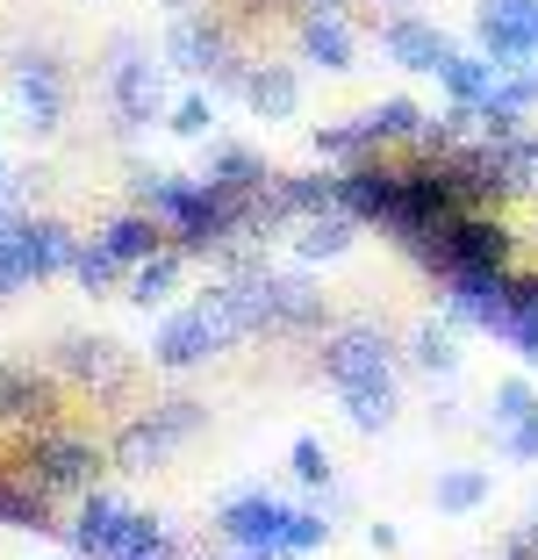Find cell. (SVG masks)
I'll list each match as a JSON object with an SVG mask.
<instances>
[{"instance_id": "cell-38", "label": "cell", "mask_w": 538, "mask_h": 560, "mask_svg": "<svg viewBox=\"0 0 538 560\" xmlns=\"http://www.w3.org/2000/svg\"><path fill=\"white\" fill-rule=\"evenodd\" d=\"M366 546H374V553H395V546H402V532H395V525H366Z\"/></svg>"}, {"instance_id": "cell-30", "label": "cell", "mask_w": 538, "mask_h": 560, "mask_svg": "<svg viewBox=\"0 0 538 560\" xmlns=\"http://www.w3.org/2000/svg\"><path fill=\"white\" fill-rule=\"evenodd\" d=\"M481 108H503V116L531 122L538 116V66H517V72H495V94Z\"/></svg>"}, {"instance_id": "cell-22", "label": "cell", "mask_w": 538, "mask_h": 560, "mask_svg": "<svg viewBox=\"0 0 538 560\" xmlns=\"http://www.w3.org/2000/svg\"><path fill=\"white\" fill-rule=\"evenodd\" d=\"M459 360H467V352H459V324L453 316H424V324L409 330V366H417V374H431V381H445V374H459Z\"/></svg>"}, {"instance_id": "cell-12", "label": "cell", "mask_w": 538, "mask_h": 560, "mask_svg": "<svg viewBox=\"0 0 538 560\" xmlns=\"http://www.w3.org/2000/svg\"><path fill=\"white\" fill-rule=\"evenodd\" d=\"M294 44H302V66H324V72H352V58H359V36L344 22V8H309Z\"/></svg>"}, {"instance_id": "cell-15", "label": "cell", "mask_w": 538, "mask_h": 560, "mask_svg": "<svg viewBox=\"0 0 538 560\" xmlns=\"http://www.w3.org/2000/svg\"><path fill=\"white\" fill-rule=\"evenodd\" d=\"M359 215H344V209H316V215H294V259L302 266H316V259H344V252L359 245Z\"/></svg>"}, {"instance_id": "cell-33", "label": "cell", "mask_w": 538, "mask_h": 560, "mask_svg": "<svg viewBox=\"0 0 538 560\" xmlns=\"http://www.w3.org/2000/svg\"><path fill=\"white\" fill-rule=\"evenodd\" d=\"M489 417H495V431H510V424H524V417H538V388L524 374H503L495 381V396H489Z\"/></svg>"}, {"instance_id": "cell-24", "label": "cell", "mask_w": 538, "mask_h": 560, "mask_svg": "<svg viewBox=\"0 0 538 560\" xmlns=\"http://www.w3.org/2000/svg\"><path fill=\"white\" fill-rule=\"evenodd\" d=\"M438 80H445V94H453V108H481V101L495 94V66L481 50H453L438 66Z\"/></svg>"}, {"instance_id": "cell-25", "label": "cell", "mask_w": 538, "mask_h": 560, "mask_svg": "<svg viewBox=\"0 0 538 560\" xmlns=\"http://www.w3.org/2000/svg\"><path fill=\"white\" fill-rule=\"evenodd\" d=\"M101 245H108L122 266H137V259H151V252H165V223L144 215V209H130V215H115L108 231H101Z\"/></svg>"}, {"instance_id": "cell-44", "label": "cell", "mask_w": 538, "mask_h": 560, "mask_svg": "<svg viewBox=\"0 0 538 560\" xmlns=\"http://www.w3.org/2000/svg\"><path fill=\"white\" fill-rule=\"evenodd\" d=\"M531 525H538V511H531Z\"/></svg>"}, {"instance_id": "cell-42", "label": "cell", "mask_w": 538, "mask_h": 560, "mask_svg": "<svg viewBox=\"0 0 538 560\" xmlns=\"http://www.w3.org/2000/svg\"><path fill=\"white\" fill-rule=\"evenodd\" d=\"M8 223H15V215H8V201H0V231H8Z\"/></svg>"}, {"instance_id": "cell-32", "label": "cell", "mask_w": 538, "mask_h": 560, "mask_svg": "<svg viewBox=\"0 0 538 560\" xmlns=\"http://www.w3.org/2000/svg\"><path fill=\"white\" fill-rule=\"evenodd\" d=\"M366 122H374L381 151H388V144H409V137H417V122H424V108H417L409 94H388V101H374V108H366Z\"/></svg>"}, {"instance_id": "cell-9", "label": "cell", "mask_w": 538, "mask_h": 560, "mask_svg": "<svg viewBox=\"0 0 538 560\" xmlns=\"http://www.w3.org/2000/svg\"><path fill=\"white\" fill-rule=\"evenodd\" d=\"M230 66V44L209 15H173L165 30V72H187V80H215Z\"/></svg>"}, {"instance_id": "cell-37", "label": "cell", "mask_w": 538, "mask_h": 560, "mask_svg": "<svg viewBox=\"0 0 538 560\" xmlns=\"http://www.w3.org/2000/svg\"><path fill=\"white\" fill-rule=\"evenodd\" d=\"M503 453H510L517 467H531V460H538V417H524V424H510V431H503Z\"/></svg>"}, {"instance_id": "cell-13", "label": "cell", "mask_w": 538, "mask_h": 560, "mask_svg": "<svg viewBox=\"0 0 538 560\" xmlns=\"http://www.w3.org/2000/svg\"><path fill=\"white\" fill-rule=\"evenodd\" d=\"M151 360H159L165 374H195V366H209L215 360V338H209V324H201V310L165 316L159 338H151Z\"/></svg>"}, {"instance_id": "cell-16", "label": "cell", "mask_w": 538, "mask_h": 560, "mask_svg": "<svg viewBox=\"0 0 538 560\" xmlns=\"http://www.w3.org/2000/svg\"><path fill=\"white\" fill-rule=\"evenodd\" d=\"M122 517H130V503H115V495H101V489H86V503H80V517H72V553L80 560H108L115 553V539H122Z\"/></svg>"}, {"instance_id": "cell-26", "label": "cell", "mask_w": 538, "mask_h": 560, "mask_svg": "<svg viewBox=\"0 0 538 560\" xmlns=\"http://www.w3.org/2000/svg\"><path fill=\"white\" fill-rule=\"evenodd\" d=\"M50 410V388L30 366H0V424H36Z\"/></svg>"}, {"instance_id": "cell-20", "label": "cell", "mask_w": 538, "mask_h": 560, "mask_svg": "<svg viewBox=\"0 0 538 560\" xmlns=\"http://www.w3.org/2000/svg\"><path fill=\"white\" fill-rule=\"evenodd\" d=\"M245 108L266 122H288L294 108H302V80H294V66H245Z\"/></svg>"}, {"instance_id": "cell-35", "label": "cell", "mask_w": 538, "mask_h": 560, "mask_svg": "<svg viewBox=\"0 0 538 560\" xmlns=\"http://www.w3.org/2000/svg\"><path fill=\"white\" fill-rule=\"evenodd\" d=\"M209 122H215V101L201 94V86H195V94H179V101H165V130H173V137H209Z\"/></svg>"}, {"instance_id": "cell-14", "label": "cell", "mask_w": 538, "mask_h": 560, "mask_svg": "<svg viewBox=\"0 0 538 560\" xmlns=\"http://www.w3.org/2000/svg\"><path fill=\"white\" fill-rule=\"evenodd\" d=\"M338 209L359 215V223H381L395 209V165L388 159H359L338 173Z\"/></svg>"}, {"instance_id": "cell-29", "label": "cell", "mask_w": 538, "mask_h": 560, "mask_svg": "<svg viewBox=\"0 0 538 560\" xmlns=\"http://www.w3.org/2000/svg\"><path fill=\"white\" fill-rule=\"evenodd\" d=\"M66 273L80 280L86 295H108V288H122V273H130V266H122V259H115V252L94 237V245H72V266H66Z\"/></svg>"}, {"instance_id": "cell-10", "label": "cell", "mask_w": 538, "mask_h": 560, "mask_svg": "<svg viewBox=\"0 0 538 560\" xmlns=\"http://www.w3.org/2000/svg\"><path fill=\"white\" fill-rule=\"evenodd\" d=\"M8 245H15L22 273L44 280V273H66L72 266V245H80V237H72L58 215H15V223H8Z\"/></svg>"}, {"instance_id": "cell-18", "label": "cell", "mask_w": 538, "mask_h": 560, "mask_svg": "<svg viewBox=\"0 0 538 560\" xmlns=\"http://www.w3.org/2000/svg\"><path fill=\"white\" fill-rule=\"evenodd\" d=\"M179 280H187V252L165 245V252H151V259H137L130 273H122V288H130L137 310H165V302L179 295Z\"/></svg>"}, {"instance_id": "cell-8", "label": "cell", "mask_w": 538, "mask_h": 560, "mask_svg": "<svg viewBox=\"0 0 538 560\" xmlns=\"http://www.w3.org/2000/svg\"><path fill=\"white\" fill-rule=\"evenodd\" d=\"M438 295H445V316L459 330H489L495 338L510 316V273H445Z\"/></svg>"}, {"instance_id": "cell-28", "label": "cell", "mask_w": 538, "mask_h": 560, "mask_svg": "<svg viewBox=\"0 0 538 560\" xmlns=\"http://www.w3.org/2000/svg\"><path fill=\"white\" fill-rule=\"evenodd\" d=\"M431 503H438L445 517H467L489 503V467H445L438 489H431Z\"/></svg>"}, {"instance_id": "cell-36", "label": "cell", "mask_w": 538, "mask_h": 560, "mask_svg": "<svg viewBox=\"0 0 538 560\" xmlns=\"http://www.w3.org/2000/svg\"><path fill=\"white\" fill-rule=\"evenodd\" d=\"M324 539H330V517H324V511H288V560L316 553Z\"/></svg>"}, {"instance_id": "cell-40", "label": "cell", "mask_w": 538, "mask_h": 560, "mask_svg": "<svg viewBox=\"0 0 538 560\" xmlns=\"http://www.w3.org/2000/svg\"><path fill=\"white\" fill-rule=\"evenodd\" d=\"M8 180H15V173H8V159H0V201H8Z\"/></svg>"}, {"instance_id": "cell-7", "label": "cell", "mask_w": 538, "mask_h": 560, "mask_svg": "<svg viewBox=\"0 0 538 560\" xmlns=\"http://www.w3.org/2000/svg\"><path fill=\"white\" fill-rule=\"evenodd\" d=\"M15 108H22V130L30 137H58L66 130V108H72V86L50 58H22L15 66Z\"/></svg>"}, {"instance_id": "cell-4", "label": "cell", "mask_w": 538, "mask_h": 560, "mask_svg": "<svg viewBox=\"0 0 538 560\" xmlns=\"http://www.w3.org/2000/svg\"><path fill=\"white\" fill-rule=\"evenodd\" d=\"M108 94H115V116H122V130H151V122H165V58L151 66V50H137L130 36H122V44H115Z\"/></svg>"}, {"instance_id": "cell-43", "label": "cell", "mask_w": 538, "mask_h": 560, "mask_svg": "<svg viewBox=\"0 0 538 560\" xmlns=\"http://www.w3.org/2000/svg\"><path fill=\"white\" fill-rule=\"evenodd\" d=\"M237 560H252V553H237Z\"/></svg>"}, {"instance_id": "cell-1", "label": "cell", "mask_w": 538, "mask_h": 560, "mask_svg": "<svg viewBox=\"0 0 538 560\" xmlns=\"http://www.w3.org/2000/svg\"><path fill=\"white\" fill-rule=\"evenodd\" d=\"M201 417H209V410H201V402H187V396H179V402H159L151 417H130V424H122V439H115V467H122V475H151L159 460H173L179 445L195 439Z\"/></svg>"}, {"instance_id": "cell-21", "label": "cell", "mask_w": 538, "mask_h": 560, "mask_svg": "<svg viewBox=\"0 0 538 560\" xmlns=\"http://www.w3.org/2000/svg\"><path fill=\"white\" fill-rule=\"evenodd\" d=\"M495 346H510L524 366H538V273H510V316L495 330Z\"/></svg>"}, {"instance_id": "cell-41", "label": "cell", "mask_w": 538, "mask_h": 560, "mask_svg": "<svg viewBox=\"0 0 538 560\" xmlns=\"http://www.w3.org/2000/svg\"><path fill=\"white\" fill-rule=\"evenodd\" d=\"M302 8H344V0H302Z\"/></svg>"}, {"instance_id": "cell-17", "label": "cell", "mask_w": 538, "mask_h": 560, "mask_svg": "<svg viewBox=\"0 0 538 560\" xmlns=\"http://www.w3.org/2000/svg\"><path fill=\"white\" fill-rule=\"evenodd\" d=\"M338 410H344V424H352V431L381 439V431L402 417V388H395V374L388 381H352V388H338Z\"/></svg>"}, {"instance_id": "cell-11", "label": "cell", "mask_w": 538, "mask_h": 560, "mask_svg": "<svg viewBox=\"0 0 538 560\" xmlns=\"http://www.w3.org/2000/svg\"><path fill=\"white\" fill-rule=\"evenodd\" d=\"M381 50H388V66H402V72H438L459 44L424 15H395L388 30H381Z\"/></svg>"}, {"instance_id": "cell-6", "label": "cell", "mask_w": 538, "mask_h": 560, "mask_svg": "<svg viewBox=\"0 0 538 560\" xmlns=\"http://www.w3.org/2000/svg\"><path fill=\"white\" fill-rule=\"evenodd\" d=\"M30 467H36L30 489H44V495H86V489H94V475H101V453H94V439H80V431H44L36 453H30Z\"/></svg>"}, {"instance_id": "cell-19", "label": "cell", "mask_w": 538, "mask_h": 560, "mask_svg": "<svg viewBox=\"0 0 538 560\" xmlns=\"http://www.w3.org/2000/svg\"><path fill=\"white\" fill-rule=\"evenodd\" d=\"M58 374L86 381V388H115V381L130 374V360H122L115 338H66V346H58Z\"/></svg>"}, {"instance_id": "cell-27", "label": "cell", "mask_w": 538, "mask_h": 560, "mask_svg": "<svg viewBox=\"0 0 538 560\" xmlns=\"http://www.w3.org/2000/svg\"><path fill=\"white\" fill-rule=\"evenodd\" d=\"M374 151H381V137H374V122H366V116H352V122H324V130H316V159L359 165V159H374Z\"/></svg>"}, {"instance_id": "cell-23", "label": "cell", "mask_w": 538, "mask_h": 560, "mask_svg": "<svg viewBox=\"0 0 538 560\" xmlns=\"http://www.w3.org/2000/svg\"><path fill=\"white\" fill-rule=\"evenodd\" d=\"M489 165H495V195H503V201L538 195V130H517L510 144H495Z\"/></svg>"}, {"instance_id": "cell-34", "label": "cell", "mask_w": 538, "mask_h": 560, "mask_svg": "<svg viewBox=\"0 0 538 560\" xmlns=\"http://www.w3.org/2000/svg\"><path fill=\"white\" fill-rule=\"evenodd\" d=\"M288 475L302 481V489H330L338 460H330V445H324V439H294V445H288Z\"/></svg>"}, {"instance_id": "cell-5", "label": "cell", "mask_w": 538, "mask_h": 560, "mask_svg": "<svg viewBox=\"0 0 538 560\" xmlns=\"http://www.w3.org/2000/svg\"><path fill=\"white\" fill-rule=\"evenodd\" d=\"M395 374V346L381 324H338L324 330V381L352 388V381H388Z\"/></svg>"}, {"instance_id": "cell-39", "label": "cell", "mask_w": 538, "mask_h": 560, "mask_svg": "<svg viewBox=\"0 0 538 560\" xmlns=\"http://www.w3.org/2000/svg\"><path fill=\"white\" fill-rule=\"evenodd\" d=\"M130 560H179L173 546H151V553H130Z\"/></svg>"}, {"instance_id": "cell-31", "label": "cell", "mask_w": 538, "mask_h": 560, "mask_svg": "<svg viewBox=\"0 0 538 560\" xmlns=\"http://www.w3.org/2000/svg\"><path fill=\"white\" fill-rule=\"evenodd\" d=\"M0 525L8 532H58L44 489H15V481H0Z\"/></svg>"}, {"instance_id": "cell-2", "label": "cell", "mask_w": 538, "mask_h": 560, "mask_svg": "<svg viewBox=\"0 0 538 560\" xmlns=\"http://www.w3.org/2000/svg\"><path fill=\"white\" fill-rule=\"evenodd\" d=\"M288 511L280 495L252 489V495H230L223 511H215V532H223L230 553H252V560H288Z\"/></svg>"}, {"instance_id": "cell-3", "label": "cell", "mask_w": 538, "mask_h": 560, "mask_svg": "<svg viewBox=\"0 0 538 560\" xmlns=\"http://www.w3.org/2000/svg\"><path fill=\"white\" fill-rule=\"evenodd\" d=\"M473 36H481V58L495 72L538 66V0H481L473 8Z\"/></svg>"}]
</instances>
